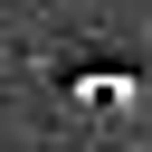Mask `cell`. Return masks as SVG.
I'll list each match as a JSON object with an SVG mask.
<instances>
[{"label": "cell", "instance_id": "obj_1", "mask_svg": "<svg viewBox=\"0 0 152 152\" xmlns=\"http://www.w3.org/2000/svg\"><path fill=\"white\" fill-rule=\"evenodd\" d=\"M57 104H66L76 124H133V114L152 104V86H142V66H124V57H76V66L57 76Z\"/></svg>", "mask_w": 152, "mask_h": 152}]
</instances>
